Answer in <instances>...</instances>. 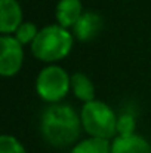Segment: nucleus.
Listing matches in <instances>:
<instances>
[{
    "label": "nucleus",
    "instance_id": "9",
    "mask_svg": "<svg viewBox=\"0 0 151 153\" xmlns=\"http://www.w3.org/2000/svg\"><path fill=\"white\" fill-rule=\"evenodd\" d=\"M111 153H151L150 143L141 135L116 137L111 143Z\"/></svg>",
    "mask_w": 151,
    "mask_h": 153
},
{
    "label": "nucleus",
    "instance_id": "14",
    "mask_svg": "<svg viewBox=\"0 0 151 153\" xmlns=\"http://www.w3.org/2000/svg\"><path fill=\"white\" fill-rule=\"evenodd\" d=\"M0 153H27L25 147L9 134H3L0 137Z\"/></svg>",
    "mask_w": 151,
    "mask_h": 153
},
{
    "label": "nucleus",
    "instance_id": "3",
    "mask_svg": "<svg viewBox=\"0 0 151 153\" xmlns=\"http://www.w3.org/2000/svg\"><path fill=\"white\" fill-rule=\"evenodd\" d=\"M82 126L83 129L91 135L96 138L110 140L117 134V116L113 111V108L102 101L85 102L82 113Z\"/></svg>",
    "mask_w": 151,
    "mask_h": 153
},
{
    "label": "nucleus",
    "instance_id": "7",
    "mask_svg": "<svg viewBox=\"0 0 151 153\" xmlns=\"http://www.w3.org/2000/svg\"><path fill=\"white\" fill-rule=\"evenodd\" d=\"M102 18L95 12H83L80 19L73 27V36L80 42H89L98 37L102 30Z\"/></svg>",
    "mask_w": 151,
    "mask_h": 153
},
{
    "label": "nucleus",
    "instance_id": "13",
    "mask_svg": "<svg viewBox=\"0 0 151 153\" xmlns=\"http://www.w3.org/2000/svg\"><path fill=\"white\" fill-rule=\"evenodd\" d=\"M39 30L36 27V24L33 22H22L19 25V28L15 31V37L22 43V45H27V43H33V40L36 39Z\"/></svg>",
    "mask_w": 151,
    "mask_h": 153
},
{
    "label": "nucleus",
    "instance_id": "5",
    "mask_svg": "<svg viewBox=\"0 0 151 153\" xmlns=\"http://www.w3.org/2000/svg\"><path fill=\"white\" fill-rule=\"evenodd\" d=\"M22 43L10 36L1 34L0 37V74L3 77L15 76L24 62V49Z\"/></svg>",
    "mask_w": 151,
    "mask_h": 153
},
{
    "label": "nucleus",
    "instance_id": "12",
    "mask_svg": "<svg viewBox=\"0 0 151 153\" xmlns=\"http://www.w3.org/2000/svg\"><path fill=\"white\" fill-rule=\"evenodd\" d=\"M135 128H136V122H135V116L132 113H123V114L119 116V119H117V134L120 137L133 135Z\"/></svg>",
    "mask_w": 151,
    "mask_h": 153
},
{
    "label": "nucleus",
    "instance_id": "4",
    "mask_svg": "<svg viewBox=\"0 0 151 153\" xmlns=\"http://www.w3.org/2000/svg\"><path fill=\"white\" fill-rule=\"evenodd\" d=\"M71 88L70 74L59 65L45 67L36 79V91L42 100L48 102H59Z\"/></svg>",
    "mask_w": 151,
    "mask_h": 153
},
{
    "label": "nucleus",
    "instance_id": "10",
    "mask_svg": "<svg viewBox=\"0 0 151 153\" xmlns=\"http://www.w3.org/2000/svg\"><path fill=\"white\" fill-rule=\"evenodd\" d=\"M71 88L74 95L85 102L94 101L95 100V86L92 80L85 74V73H74L71 76Z\"/></svg>",
    "mask_w": 151,
    "mask_h": 153
},
{
    "label": "nucleus",
    "instance_id": "11",
    "mask_svg": "<svg viewBox=\"0 0 151 153\" xmlns=\"http://www.w3.org/2000/svg\"><path fill=\"white\" fill-rule=\"evenodd\" d=\"M70 153H111V144L105 138L89 137L79 141L70 150Z\"/></svg>",
    "mask_w": 151,
    "mask_h": 153
},
{
    "label": "nucleus",
    "instance_id": "2",
    "mask_svg": "<svg viewBox=\"0 0 151 153\" xmlns=\"http://www.w3.org/2000/svg\"><path fill=\"white\" fill-rule=\"evenodd\" d=\"M73 42V34L68 31V28L53 24L39 30L31 43V52L40 61L55 62L65 58L71 52Z\"/></svg>",
    "mask_w": 151,
    "mask_h": 153
},
{
    "label": "nucleus",
    "instance_id": "1",
    "mask_svg": "<svg viewBox=\"0 0 151 153\" xmlns=\"http://www.w3.org/2000/svg\"><path fill=\"white\" fill-rule=\"evenodd\" d=\"M82 119L68 104H52L40 119V131L46 143L53 147H67L77 141Z\"/></svg>",
    "mask_w": 151,
    "mask_h": 153
},
{
    "label": "nucleus",
    "instance_id": "8",
    "mask_svg": "<svg viewBox=\"0 0 151 153\" xmlns=\"http://www.w3.org/2000/svg\"><path fill=\"white\" fill-rule=\"evenodd\" d=\"M83 15V4L80 0H59L56 4V21L61 27L70 28Z\"/></svg>",
    "mask_w": 151,
    "mask_h": 153
},
{
    "label": "nucleus",
    "instance_id": "6",
    "mask_svg": "<svg viewBox=\"0 0 151 153\" xmlns=\"http://www.w3.org/2000/svg\"><path fill=\"white\" fill-rule=\"evenodd\" d=\"M22 24V9L16 0H0V31L15 33Z\"/></svg>",
    "mask_w": 151,
    "mask_h": 153
}]
</instances>
